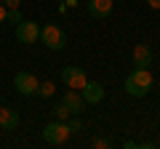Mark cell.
Returning a JSON list of instances; mask_svg holds the SVG:
<instances>
[{
	"mask_svg": "<svg viewBox=\"0 0 160 149\" xmlns=\"http://www.w3.org/2000/svg\"><path fill=\"white\" fill-rule=\"evenodd\" d=\"M133 67H152V48L139 43L133 46Z\"/></svg>",
	"mask_w": 160,
	"mask_h": 149,
	"instance_id": "obj_11",
	"label": "cell"
},
{
	"mask_svg": "<svg viewBox=\"0 0 160 149\" xmlns=\"http://www.w3.org/2000/svg\"><path fill=\"white\" fill-rule=\"evenodd\" d=\"M152 72H149V67H133V72L126 77V93L133 99H144L149 93V88H152Z\"/></svg>",
	"mask_w": 160,
	"mask_h": 149,
	"instance_id": "obj_1",
	"label": "cell"
},
{
	"mask_svg": "<svg viewBox=\"0 0 160 149\" xmlns=\"http://www.w3.org/2000/svg\"><path fill=\"white\" fill-rule=\"evenodd\" d=\"M62 83L67 88H72V91H80L88 83V74H86L83 67H64L62 69Z\"/></svg>",
	"mask_w": 160,
	"mask_h": 149,
	"instance_id": "obj_6",
	"label": "cell"
},
{
	"mask_svg": "<svg viewBox=\"0 0 160 149\" xmlns=\"http://www.w3.org/2000/svg\"><path fill=\"white\" fill-rule=\"evenodd\" d=\"M3 6H6V8H19V6H22V0H3Z\"/></svg>",
	"mask_w": 160,
	"mask_h": 149,
	"instance_id": "obj_17",
	"label": "cell"
},
{
	"mask_svg": "<svg viewBox=\"0 0 160 149\" xmlns=\"http://www.w3.org/2000/svg\"><path fill=\"white\" fill-rule=\"evenodd\" d=\"M0 104H3V96H0Z\"/></svg>",
	"mask_w": 160,
	"mask_h": 149,
	"instance_id": "obj_22",
	"label": "cell"
},
{
	"mask_svg": "<svg viewBox=\"0 0 160 149\" xmlns=\"http://www.w3.org/2000/svg\"><path fill=\"white\" fill-rule=\"evenodd\" d=\"M88 13L93 19H107L112 13V0H88Z\"/></svg>",
	"mask_w": 160,
	"mask_h": 149,
	"instance_id": "obj_10",
	"label": "cell"
},
{
	"mask_svg": "<svg viewBox=\"0 0 160 149\" xmlns=\"http://www.w3.org/2000/svg\"><path fill=\"white\" fill-rule=\"evenodd\" d=\"M93 147H96V149H109V147H112V138H102V136H99V138H93Z\"/></svg>",
	"mask_w": 160,
	"mask_h": 149,
	"instance_id": "obj_15",
	"label": "cell"
},
{
	"mask_svg": "<svg viewBox=\"0 0 160 149\" xmlns=\"http://www.w3.org/2000/svg\"><path fill=\"white\" fill-rule=\"evenodd\" d=\"M80 96H83L86 104H102L104 101V85L96 80H88L86 85L80 88Z\"/></svg>",
	"mask_w": 160,
	"mask_h": 149,
	"instance_id": "obj_7",
	"label": "cell"
},
{
	"mask_svg": "<svg viewBox=\"0 0 160 149\" xmlns=\"http://www.w3.org/2000/svg\"><path fill=\"white\" fill-rule=\"evenodd\" d=\"M69 136H72V131H69L67 120H53V123H48V125L43 128V138H46L51 147H62Z\"/></svg>",
	"mask_w": 160,
	"mask_h": 149,
	"instance_id": "obj_2",
	"label": "cell"
},
{
	"mask_svg": "<svg viewBox=\"0 0 160 149\" xmlns=\"http://www.w3.org/2000/svg\"><path fill=\"white\" fill-rule=\"evenodd\" d=\"M40 40L51 51H62L67 46V32L62 27H56V24H46V27H40Z\"/></svg>",
	"mask_w": 160,
	"mask_h": 149,
	"instance_id": "obj_3",
	"label": "cell"
},
{
	"mask_svg": "<svg viewBox=\"0 0 160 149\" xmlns=\"http://www.w3.org/2000/svg\"><path fill=\"white\" fill-rule=\"evenodd\" d=\"M147 6L152 8V11H160V0H147Z\"/></svg>",
	"mask_w": 160,
	"mask_h": 149,
	"instance_id": "obj_19",
	"label": "cell"
},
{
	"mask_svg": "<svg viewBox=\"0 0 160 149\" xmlns=\"http://www.w3.org/2000/svg\"><path fill=\"white\" fill-rule=\"evenodd\" d=\"M6 22L8 24H19V22H24V16H22L19 8H8V11H6Z\"/></svg>",
	"mask_w": 160,
	"mask_h": 149,
	"instance_id": "obj_13",
	"label": "cell"
},
{
	"mask_svg": "<svg viewBox=\"0 0 160 149\" xmlns=\"http://www.w3.org/2000/svg\"><path fill=\"white\" fill-rule=\"evenodd\" d=\"M67 125H69V131H72V133H78L80 128H83V123L78 120V115H72V120H67Z\"/></svg>",
	"mask_w": 160,
	"mask_h": 149,
	"instance_id": "obj_16",
	"label": "cell"
},
{
	"mask_svg": "<svg viewBox=\"0 0 160 149\" xmlns=\"http://www.w3.org/2000/svg\"><path fill=\"white\" fill-rule=\"evenodd\" d=\"M16 125H19V112L0 104V128L3 131H16Z\"/></svg>",
	"mask_w": 160,
	"mask_h": 149,
	"instance_id": "obj_9",
	"label": "cell"
},
{
	"mask_svg": "<svg viewBox=\"0 0 160 149\" xmlns=\"http://www.w3.org/2000/svg\"><path fill=\"white\" fill-rule=\"evenodd\" d=\"M38 85H40V80L32 72H16V77H13V88L22 96H38Z\"/></svg>",
	"mask_w": 160,
	"mask_h": 149,
	"instance_id": "obj_5",
	"label": "cell"
},
{
	"mask_svg": "<svg viewBox=\"0 0 160 149\" xmlns=\"http://www.w3.org/2000/svg\"><path fill=\"white\" fill-rule=\"evenodd\" d=\"M64 6H69V8H72V6H78V0H64Z\"/></svg>",
	"mask_w": 160,
	"mask_h": 149,
	"instance_id": "obj_21",
	"label": "cell"
},
{
	"mask_svg": "<svg viewBox=\"0 0 160 149\" xmlns=\"http://www.w3.org/2000/svg\"><path fill=\"white\" fill-rule=\"evenodd\" d=\"M6 11H8V8L0 3V24H6Z\"/></svg>",
	"mask_w": 160,
	"mask_h": 149,
	"instance_id": "obj_20",
	"label": "cell"
},
{
	"mask_svg": "<svg viewBox=\"0 0 160 149\" xmlns=\"http://www.w3.org/2000/svg\"><path fill=\"white\" fill-rule=\"evenodd\" d=\"M16 40L22 43V46H32V43L40 40V24L38 22H29V19H24V22L16 24Z\"/></svg>",
	"mask_w": 160,
	"mask_h": 149,
	"instance_id": "obj_4",
	"label": "cell"
},
{
	"mask_svg": "<svg viewBox=\"0 0 160 149\" xmlns=\"http://www.w3.org/2000/svg\"><path fill=\"white\" fill-rule=\"evenodd\" d=\"M62 104L69 109V115H83V112H86V107H88V104L83 101V96H80V91H72V88L64 93Z\"/></svg>",
	"mask_w": 160,
	"mask_h": 149,
	"instance_id": "obj_8",
	"label": "cell"
},
{
	"mask_svg": "<svg viewBox=\"0 0 160 149\" xmlns=\"http://www.w3.org/2000/svg\"><path fill=\"white\" fill-rule=\"evenodd\" d=\"M0 3H3V0H0Z\"/></svg>",
	"mask_w": 160,
	"mask_h": 149,
	"instance_id": "obj_23",
	"label": "cell"
},
{
	"mask_svg": "<svg viewBox=\"0 0 160 149\" xmlns=\"http://www.w3.org/2000/svg\"><path fill=\"white\" fill-rule=\"evenodd\" d=\"M53 93H56V85H53L51 80H46V83H40V85H38V96L48 99V96H53Z\"/></svg>",
	"mask_w": 160,
	"mask_h": 149,
	"instance_id": "obj_12",
	"label": "cell"
},
{
	"mask_svg": "<svg viewBox=\"0 0 160 149\" xmlns=\"http://www.w3.org/2000/svg\"><path fill=\"white\" fill-rule=\"evenodd\" d=\"M123 147H126V149H139V144L133 141V138H128V141H123Z\"/></svg>",
	"mask_w": 160,
	"mask_h": 149,
	"instance_id": "obj_18",
	"label": "cell"
},
{
	"mask_svg": "<svg viewBox=\"0 0 160 149\" xmlns=\"http://www.w3.org/2000/svg\"><path fill=\"white\" fill-rule=\"evenodd\" d=\"M53 115H56V120H69V109L64 107V104H59V107L53 109Z\"/></svg>",
	"mask_w": 160,
	"mask_h": 149,
	"instance_id": "obj_14",
	"label": "cell"
}]
</instances>
